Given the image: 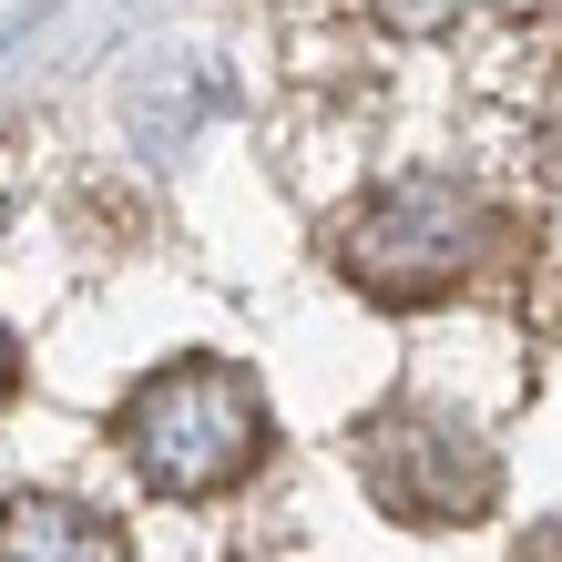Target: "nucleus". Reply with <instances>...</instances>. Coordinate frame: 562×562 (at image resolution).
Here are the masks:
<instances>
[{
  "instance_id": "f257e3e1",
  "label": "nucleus",
  "mask_w": 562,
  "mask_h": 562,
  "mask_svg": "<svg viewBox=\"0 0 562 562\" xmlns=\"http://www.w3.org/2000/svg\"><path fill=\"white\" fill-rule=\"evenodd\" d=\"M123 450L164 502H215L267 460V400L225 358H175L123 400Z\"/></svg>"
},
{
  "instance_id": "f03ea898",
  "label": "nucleus",
  "mask_w": 562,
  "mask_h": 562,
  "mask_svg": "<svg viewBox=\"0 0 562 562\" xmlns=\"http://www.w3.org/2000/svg\"><path fill=\"white\" fill-rule=\"evenodd\" d=\"M481 246H491V205L471 184L400 175V184H379L369 205H358V225L338 236V267H348L358 296H379V307H419V296L471 277Z\"/></svg>"
},
{
  "instance_id": "7ed1b4c3",
  "label": "nucleus",
  "mask_w": 562,
  "mask_h": 562,
  "mask_svg": "<svg viewBox=\"0 0 562 562\" xmlns=\"http://www.w3.org/2000/svg\"><path fill=\"white\" fill-rule=\"evenodd\" d=\"M358 481H369L400 521H481L491 502H502L491 450L460 419H440V409H389V419H369V440H358Z\"/></svg>"
},
{
  "instance_id": "20e7f679",
  "label": "nucleus",
  "mask_w": 562,
  "mask_h": 562,
  "mask_svg": "<svg viewBox=\"0 0 562 562\" xmlns=\"http://www.w3.org/2000/svg\"><path fill=\"white\" fill-rule=\"evenodd\" d=\"M0 562H123V532L82 502H11L0 512Z\"/></svg>"
},
{
  "instance_id": "39448f33",
  "label": "nucleus",
  "mask_w": 562,
  "mask_h": 562,
  "mask_svg": "<svg viewBox=\"0 0 562 562\" xmlns=\"http://www.w3.org/2000/svg\"><path fill=\"white\" fill-rule=\"evenodd\" d=\"M471 0H379V21L389 31H440V21H460Z\"/></svg>"
},
{
  "instance_id": "423d86ee",
  "label": "nucleus",
  "mask_w": 562,
  "mask_h": 562,
  "mask_svg": "<svg viewBox=\"0 0 562 562\" xmlns=\"http://www.w3.org/2000/svg\"><path fill=\"white\" fill-rule=\"evenodd\" d=\"M521 562H562V512H552V521H532V532H521Z\"/></svg>"
},
{
  "instance_id": "0eeeda50",
  "label": "nucleus",
  "mask_w": 562,
  "mask_h": 562,
  "mask_svg": "<svg viewBox=\"0 0 562 562\" xmlns=\"http://www.w3.org/2000/svg\"><path fill=\"white\" fill-rule=\"evenodd\" d=\"M11 369H21V358H11V338H0V389H11Z\"/></svg>"
}]
</instances>
